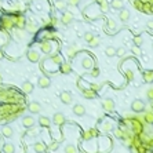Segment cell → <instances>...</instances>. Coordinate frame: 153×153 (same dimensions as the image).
Wrapping results in <instances>:
<instances>
[{
  "instance_id": "cell-18",
  "label": "cell",
  "mask_w": 153,
  "mask_h": 153,
  "mask_svg": "<svg viewBox=\"0 0 153 153\" xmlns=\"http://www.w3.org/2000/svg\"><path fill=\"white\" fill-rule=\"evenodd\" d=\"M59 70H61V73H63V75L70 73L72 72V63L70 62H62L61 65H59Z\"/></svg>"
},
{
  "instance_id": "cell-46",
  "label": "cell",
  "mask_w": 153,
  "mask_h": 153,
  "mask_svg": "<svg viewBox=\"0 0 153 153\" xmlns=\"http://www.w3.org/2000/svg\"><path fill=\"white\" fill-rule=\"evenodd\" d=\"M126 77H127V80H132V79H134V72L130 70V69L126 70Z\"/></svg>"
},
{
  "instance_id": "cell-1",
  "label": "cell",
  "mask_w": 153,
  "mask_h": 153,
  "mask_svg": "<svg viewBox=\"0 0 153 153\" xmlns=\"http://www.w3.org/2000/svg\"><path fill=\"white\" fill-rule=\"evenodd\" d=\"M130 127H131V131H132L135 135L142 134L145 131V122H144V119H142V116H138V117L131 116Z\"/></svg>"
},
{
  "instance_id": "cell-12",
  "label": "cell",
  "mask_w": 153,
  "mask_h": 153,
  "mask_svg": "<svg viewBox=\"0 0 153 153\" xmlns=\"http://www.w3.org/2000/svg\"><path fill=\"white\" fill-rule=\"evenodd\" d=\"M79 86H80V90H81V94L84 95L86 98H90V99H93V98H95V95H97V93H95L94 90H91V88H84V87L81 86L80 83H79Z\"/></svg>"
},
{
  "instance_id": "cell-48",
  "label": "cell",
  "mask_w": 153,
  "mask_h": 153,
  "mask_svg": "<svg viewBox=\"0 0 153 153\" xmlns=\"http://www.w3.org/2000/svg\"><path fill=\"white\" fill-rule=\"evenodd\" d=\"M146 97H148V99L153 101V87H150V88L148 90V93H146Z\"/></svg>"
},
{
  "instance_id": "cell-35",
  "label": "cell",
  "mask_w": 153,
  "mask_h": 153,
  "mask_svg": "<svg viewBox=\"0 0 153 153\" xmlns=\"http://www.w3.org/2000/svg\"><path fill=\"white\" fill-rule=\"evenodd\" d=\"M105 54L108 55V57H115V55H116V48H115L113 46H109V47H106V50H105Z\"/></svg>"
},
{
  "instance_id": "cell-20",
  "label": "cell",
  "mask_w": 153,
  "mask_h": 153,
  "mask_svg": "<svg viewBox=\"0 0 153 153\" xmlns=\"http://www.w3.org/2000/svg\"><path fill=\"white\" fill-rule=\"evenodd\" d=\"M1 135H3V137H6V138H13V135H14L13 127L3 126V128H1Z\"/></svg>"
},
{
  "instance_id": "cell-30",
  "label": "cell",
  "mask_w": 153,
  "mask_h": 153,
  "mask_svg": "<svg viewBox=\"0 0 153 153\" xmlns=\"http://www.w3.org/2000/svg\"><path fill=\"white\" fill-rule=\"evenodd\" d=\"M25 29H26V31L29 32V33H35V32L37 31V25H36V23H33V22H31V21H29V22L26 21Z\"/></svg>"
},
{
  "instance_id": "cell-22",
  "label": "cell",
  "mask_w": 153,
  "mask_h": 153,
  "mask_svg": "<svg viewBox=\"0 0 153 153\" xmlns=\"http://www.w3.org/2000/svg\"><path fill=\"white\" fill-rule=\"evenodd\" d=\"M50 84H51V80L47 76H41L39 79V87L40 88H47V87H50Z\"/></svg>"
},
{
  "instance_id": "cell-3",
  "label": "cell",
  "mask_w": 153,
  "mask_h": 153,
  "mask_svg": "<svg viewBox=\"0 0 153 153\" xmlns=\"http://www.w3.org/2000/svg\"><path fill=\"white\" fill-rule=\"evenodd\" d=\"M0 28H3L4 31H11L13 28H15L13 15H4L0 18Z\"/></svg>"
},
{
  "instance_id": "cell-50",
  "label": "cell",
  "mask_w": 153,
  "mask_h": 153,
  "mask_svg": "<svg viewBox=\"0 0 153 153\" xmlns=\"http://www.w3.org/2000/svg\"><path fill=\"white\" fill-rule=\"evenodd\" d=\"M80 3V0H68V4H70V6H77Z\"/></svg>"
},
{
  "instance_id": "cell-54",
  "label": "cell",
  "mask_w": 153,
  "mask_h": 153,
  "mask_svg": "<svg viewBox=\"0 0 153 153\" xmlns=\"http://www.w3.org/2000/svg\"><path fill=\"white\" fill-rule=\"evenodd\" d=\"M148 28L149 29H153V21H149L148 22Z\"/></svg>"
},
{
  "instance_id": "cell-19",
  "label": "cell",
  "mask_w": 153,
  "mask_h": 153,
  "mask_svg": "<svg viewBox=\"0 0 153 153\" xmlns=\"http://www.w3.org/2000/svg\"><path fill=\"white\" fill-rule=\"evenodd\" d=\"M73 113H75L76 116H84V115H86V108L81 104H76L73 106Z\"/></svg>"
},
{
  "instance_id": "cell-44",
  "label": "cell",
  "mask_w": 153,
  "mask_h": 153,
  "mask_svg": "<svg viewBox=\"0 0 153 153\" xmlns=\"http://www.w3.org/2000/svg\"><path fill=\"white\" fill-rule=\"evenodd\" d=\"M142 43H144V39H142L141 36L134 37V44L135 46H142Z\"/></svg>"
},
{
  "instance_id": "cell-10",
  "label": "cell",
  "mask_w": 153,
  "mask_h": 153,
  "mask_svg": "<svg viewBox=\"0 0 153 153\" xmlns=\"http://www.w3.org/2000/svg\"><path fill=\"white\" fill-rule=\"evenodd\" d=\"M102 106L106 112H113V109H115V101L112 98H105L104 102H102Z\"/></svg>"
},
{
  "instance_id": "cell-15",
  "label": "cell",
  "mask_w": 153,
  "mask_h": 153,
  "mask_svg": "<svg viewBox=\"0 0 153 153\" xmlns=\"http://www.w3.org/2000/svg\"><path fill=\"white\" fill-rule=\"evenodd\" d=\"M142 119H144L145 124H153V109L149 108L146 112H145V115L142 116Z\"/></svg>"
},
{
  "instance_id": "cell-11",
  "label": "cell",
  "mask_w": 153,
  "mask_h": 153,
  "mask_svg": "<svg viewBox=\"0 0 153 153\" xmlns=\"http://www.w3.org/2000/svg\"><path fill=\"white\" fill-rule=\"evenodd\" d=\"M72 21H73V14L70 11H65L62 14V17H61V23L69 25V23H72Z\"/></svg>"
},
{
  "instance_id": "cell-56",
  "label": "cell",
  "mask_w": 153,
  "mask_h": 153,
  "mask_svg": "<svg viewBox=\"0 0 153 153\" xmlns=\"http://www.w3.org/2000/svg\"><path fill=\"white\" fill-rule=\"evenodd\" d=\"M0 81H1V75H0Z\"/></svg>"
},
{
  "instance_id": "cell-40",
  "label": "cell",
  "mask_w": 153,
  "mask_h": 153,
  "mask_svg": "<svg viewBox=\"0 0 153 153\" xmlns=\"http://www.w3.org/2000/svg\"><path fill=\"white\" fill-rule=\"evenodd\" d=\"M90 76H93V77H98L99 76V69L98 68H95V66H93L90 69Z\"/></svg>"
},
{
  "instance_id": "cell-26",
  "label": "cell",
  "mask_w": 153,
  "mask_h": 153,
  "mask_svg": "<svg viewBox=\"0 0 153 153\" xmlns=\"http://www.w3.org/2000/svg\"><path fill=\"white\" fill-rule=\"evenodd\" d=\"M142 76L145 83H153V70H145Z\"/></svg>"
},
{
  "instance_id": "cell-5",
  "label": "cell",
  "mask_w": 153,
  "mask_h": 153,
  "mask_svg": "<svg viewBox=\"0 0 153 153\" xmlns=\"http://www.w3.org/2000/svg\"><path fill=\"white\" fill-rule=\"evenodd\" d=\"M53 124H55V126H58V127H61L63 124V123L66 122V117H65V115L63 113H61V112H57L54 115V117H53Z\"/></svg>"
},
{
  "instance_id": "cell-25",
  "label": "cell",
  "mask_w": 153,
  "mask_h": 153,
  "mask_svg": "<svg viewBox=\"0 0 153 153\" xmlns=\"http://www.w3.org/2000/svg\"><path fill=\"white\" fill-rule=\"evenodd\" d=\"M33 150H35V153H44L46 145L43 142H36V144L33 145Z\"/></svg>"
},
{
  "instance_id": "cell-36",
  "label": "cell",
  "mask_w": 153,
  "mask_h": 153,
  "mask_svg": "<svg viewBox=\"0 0 153 153\" xmlns=\"http://www.w3.org/2000/svg\"><path fill=\"white\" fill-rule=\"evenodd\" d=\"M97 1H98V4L101 6V10H102V11L106 13V11L109 10V4H108V1H106V0H97Z\"/></svg>"
},
{
  "instance_id": "cell-41",
  "label": "cell",
  "mask_w": 153,
  "mask_h": 153,
  "mask_svg": "<svg viewBox=\"0 0 153 153\" xmlns=\"http://www.w3.org/2000/svg\"><path fill=\"white\" fill-rule=\"evenodd\" d=\"M43 40H51V39H54V35L51 33V32H43Z\"/></svg>"
},
{
  "instance_id": "cell-23",
  "label": "cell",
  "mask_w": 153,
  "mask_h": 153,
  "mask_svg": "<svg viewBox=\"0 0 153 153\" xmlns=\"http://www.w3.org/2000/svg\"><path fill=\"white\" fill-rule=\"evenodd\" d=\"M97 132L98 131L95 130V128H91V130H87L84 134H83V139L84 141H88V139H93L95 135H97Z\"/></svg>"
},
{
  "instance_id": "cell-39",
  "label": "cell",
  "mask_w": 153,
  "mask_h": 153,
  "mask_svg": "<svg viewBox=\"0 0 153 153\" xmlns=\"http://www.w3.org/2000/svg\"><path fill=\"white\" fill-rule=\"evenodd\" d=\"M131 51H132V54L137 55V57H139L141 53H142V51H141V48H139V46H135V44L131 47Z\"/></svg>"
},
{
  "instance_id": "cell-7",
  "label": "cell",
  "mask_w": 153,
  "mask_h": 153,
  "mask_svg": "<svg viewBox=\"0 0 153 153\" xmlns=\"http://www.w3.org/2000/svg\"><path fill=\"white\" fill-rule=\"evenodd\" d=\"M59 99H61L62 104H65V105H70L73 102V97L69 91H62L61 95H59Z\"/></svg>"
},
{
  "instance_id": "cell-58",
  "label": "cell",
  "mask_w": 153,
  "mask_h": 153,
  "mask_svg": "<svg viewBox=\"0 0 153 153\" xmlns=\"http://www.w3.org/2000/svg\"><path fill=\"white\" fill-rule=\"evenodd\" d=\"M0 31H1V28H0Z\"/></svg>"
},
{
  "instance_id": "cell-55",
  "label": "cell",
  "mask_w": 153,
  "mask_h": 153,
  "mask_svg": "<svg viewBox=\"0 0 153 153\" xmlns=\"http://www.w3.org/2000/svg\"><path fill=\"white\" fill-rule=\"evenodd\" d=\"M148 153H153V149H150V150H148Z\"/></svg>"
},
{
  "instance_id": "cell-42",
  "label": "cell",
  "mask_w": 153,
  "mask_h": 153,
  "mask_svg": "<svg viewBox=\"0 0 153 153\" xmlns=\"http://www.w3.org/2000/svg\"><path fill=\"white\" fill-rule=\"evenodd\" d=\"M116 22H115V21H113V19H109V21H108V29H109V31H113V32H115V31H116Z\"/></svg>"
},
{
  "instance_id": "cell-4",
  "label": "cell",
  "mask_w": 153,
  "mask_h": 153,
  "mask_svg": "<svg viewBox=\"0 0 153 153\" xmlns=\"http://www.w3.org/2000/svg\"><path fill=\"white\" fill-rule=\"evenodd\" d=\"M131 109H132V112L135 113H141L145 110V102L144 101H141V99H135L132 101V104H131Z\"/></svg>"
},
{
  "instance_id": "cell-28",
  "label": "cell",
  "mask_w": 153,
  "mask_h": 153,
  "mask_svg": "<svg viewBox=\"0 0 153 153\" xmlns=\"http://www.w3.org/2000/svg\"><path fill=\"white\" fill-rule=\"evenodd\" d=\"M15 152V148H14V145L11 142H6L3 145V153H14Z\"/></svg>"
},
{
  "instance_id": "cell-6",
  "label": "cell",
  "mask_w": 153,
  "mask_h": 153,
  "mask_svg": "<svg viewBox=\"0 0 153 153\" xmlns=\"http://www.w3.org/2000/svg\"><path fill=\"white\" fill-rule=\"evenodd\" d=\"M40 50H41V53H43V54H46V55L51 54V51H53V46H51L50 40H41Z\"/></svg>"
},
{
  "instance_id": "cell-9",
  "label": "cell",
  "mask_w": 153,
  "mask_h": 153,
  "mask_svg": "<svg viewBox=\"0 0 153 153\" xmlns=\"http://www.w3.org/2000/svg\"><path fill=\"white\" fill-rule=\"evenodd\" d=\"M26 57L31 62H39L40 61V54H39V51H36V50H29Z\"/></svg>"
},
{
  "instance_id": "cell-51",
  "label": "cell",
  "mask_w": 153,
  "mask_h": 153,
  "mask_svg": "<svg viewBox=\"0 0 153 153\" xmlns=\"http://www.w3.org/2000/svg\"><path fill=\"white\" fill-rule=\"evenodd\" d=\"M58 142H53V144L50 145V149H51V150H54V149H58Z\"/></svg>"
},
{
  "instance_id": "cell-29",
  "label": "cell",
  "mask_w": 153,
  "mask_h": 153,
  "mask_svg": "<svg viewBox=\"0 0 153 153\" xmlns=\"http://www.w3.org/2000/svg\"><path fill=\"white\" fill-rule=\"evenodd\" d=\"M39 134H40V132H39L37 128H35V126L31 127V128H28V131H26V135L29 137V138H36Z\"/></svg>"
},
{
  "instance_id": "cell-17",
  "label": "cell",
  "mask_w": 153,
  "mask_h": 153,
  "mask_svg": "<svg viewBox=\"0 0 153 153\" xmlns=\"http://www.w3.org/2000/svg\"><path fill=\"white\" fill-rule=\"evenodd\" d=\"M22 126L25 128H31V127L35 126V119L32 116H23L22 119Z\"/></svg>"
},
{
  "instance_id": "cell-27",
  "label": "cell",
  "mask_w": 153,
  "mask_h": 153,
  "mask_svg": "<svg viewBox=\"0 0 153 153\" xmlns=\"http://www.w3.org/2000/svg\"><path fill=\"white\" fill-rule=\"evenodd\" d=\"M50 61L54 63V65H57V66H59V65L63 62V61H62V57H61L59 54H54L53 57H50Z\"/></svg>"
},
{
  "instance_id": "cell-34",
  "label": "cell",
  "mask_w": 153,
  "mask_h": 153,
  "mask_svg": "<svg viewBox=\"0 0 153 153\" xmlns=\"http://www.w3.org/2000/svg\"><path fill=\"white\" fill-rule=\"evenodd\" d=\"M55 7H57V10H59V11H65V9H66V1H63V0H57V1H55Z\"/></svg>"
},
{
  "instance_id": "cell-31",
  "label": "cell",
  "mask_w": 153,
  "mask_h": 153,
  "mask_svg": "<svg viewBox=\"0 0 153 153\" xmlns=\"http://www.w3.org/2000/svg\"><path fill=\"white\" fill-rule=\"evenodd\" d=\"M112 130H113V123L110 120H106V122L102 123V131L109 132V131H112Z\"/></svg>"
},
{
  "instance_id": "cell-45",
  "label": "cell",
  "mask_w": 153,
  "mask_h": 153,
  "mask_svg": "<svg viewBox=\"0 0 153 153\" xmlns=\"http://www.w3.org/2000/svg\"><path fill=\"white\" fill-rule=\"evenodd\" d=\"M124 54H126V48L124 47H120V48L116 50V55H119V57H123Z\"/></svg>"
},
{
  "instance_id": "cell-49",
  "label": "cell",
  "mask_w": 153,
  "mask_h": 153,
  "mask_svg": "<svg viewBox=\"0 0 153 153\" xmlns=\"http://www.w3.org/2000/svg\"><path fill=\"white\" fill-rule=\"evenodd\" d=\"M59 23V19L58 18H55V17H51V23L50 25H54V26H57Z\"/></svg>"
},
{
  "instance_id": "cell-33",
  "label": "cell",
  "mask_w": 153,
  "mask_h": 153,
  "mask_svg": "<svg viewBox=\"0 0 153 153\" xmlns=\"http://www.w3.org/2000/svg\"><path fill=\"white\" fill-rule=\"evenodd\" d=\"M110 6H112V9H115V10H122L123 9V0H112Z\"/></svg>"
},
{
  "instance_id": "cell-13",
  "label": "cell",
  "mask_w": 153,
  "mask_h": 153,
  "mask_svg": "<svg viewBox=\"0 0 153 153\" xmlns=\"http://www.w3.org/2000/svg\"><path fill=\"white\" fill-rule=\"evenodd\" d=\"M28 109H29V112L33 113V115H39L41 112V106L39 102H31V104L28 105Z\"/></svg>"
},
{
  "instance_id": "cell-21",
  "label": "cell",
  "mask_w": 153,
  "mask_h": 153,
  "mask_svg": "<svg viewBox=\"0 0 153 153\" xmlns=\"http://www.w3.org/2000/svg\"><path fill=\"white\" fill-rule=\"evenodd\" d=\"M119 18L122 22H127L128 19H130V11L126 9H122L120 10V13H119Z\"/></svg>"
},
{
  "instance_id": "cell-57",
  "label": "cell",
  "mask_w": 153,
  "mask_h": 153,
  "mask_svg": "<svg viewBox=\"0 0 153 153\" xmlns=\"http://www.w3.org/2000/svg\"><path fill=\"white\" fill-rule=\"evenodd\" d=\"M152 48H153V43H152Z\"/></svg>"
},
{
  "instance_id": "cell-14",
  "label": "cell",
  "mask_w": 153,
  "mask_h": 153,
  "mask_svg": "<svg viewBox=\"0 0 153 153\" xmlns=\"http://www.w3.org/2000/svg\"><path fill=\"white\" fill-rule=\"evenodd\" d=\"M39 126L40 127H43V128H48L51 124H53V122H51V119L50 117H47V116H40L39 117Z\"/></svg>"
},
{
  "instance_id": "cell-38",
  "label": "cell",
  "mask_w": 153,
  "mask_h": 153,
  "mask_svg": "<svg viewBox=\"0 0 153 153\" xmlns=\"http://www.w3.org/2000/svg\"><path fill=\"white\" fill-rule=\"evenodd\" d=\"M65 153H77V149L75 145H66L65 146Z\"/></svg>"
},
{
  "instance_id": "cell-37",
  "label": "cell",
  "mask_w": 153,
  "mask_h": 153,
  "mask_svg": "<svg viewBox=\"0 0 153 153\" xmlns=\"http://www.w3.org/2000/svg\"><path fill=\"white\" fill-rule=\"evenodd\" d=\"M88 44H90V47H98V46L101 44V39L97 37V36H94V37H93V40H91Z\"/></svg>"
},
{
  "instance_id": "cell-32",
  "label": "cell",
  "mask_w": 153,
  "mask_h": 153,
  "mask_svg": "<svg viewBox=\"0 0 153 153\" xmlns=\"http://www.w3.org/2000/svg\"><path fill=\"white\" fill-rule=\"evenodd\" d=\"M115 137H116L117 139H124L126 131L123 130V128H116V130H115Z\"/></svg>"
},
{
  "instance_id": "cell-16",
  "label": "cell",
  "mask_w": 153,
  "mask_h": 153,
  "mask_svg": "<svg viewBox=\"0 0 153 153\" xmlns=\"http://www.w3.org/2000/svg\"><path fill=\"white\" fill-rule=\"evenodd\" d=\"M81 66L84 68L86 70H90L91 68L94 66V61H93V58H91V57H84L83 61H81Z\"/></svg>"
},
{
  "instance_id": "cell-8",
  "label": "cell",
  "mask_w": 153,
  "mask_h": 153,
  "mask_svg": "<svg viewBox=\"0 0 153 153\" xmlns=\"http://www.w3.org/2000/svg\"><path fill=\"white\" fill-rule=\"evenodd\" d=\"M77 53H79V47H77V44H70L66 48V55H68V58H69V59L75 58Z\"/></svg>"
},
{
  "instance_id": "cell-24",
  "label": "cell",
  "mask_w": 153,
  "mask_h": 153,
  "mask_svg": "<svg viewBox=\"0 0 153 153\" xmlns=\"http://www.w3.org/2000/svg\"><path fill=\"white\" fill-rule=\"evenodd\" d=\"M33 84H32L31 81H23V84H22V91H23V94H31L32 91H33Z\"/></svg>"
},
{
  "instance_id": "cell-47",
  "label": "cell",
  "mask_w": 153,
  "mask_h": 153,
  "mask_svg": "<svg viewBox=\"0 0 153 153\" xmlns=\"http://www.w3.org/2000/svg\"><path fill=\"white\" fill-rule=\"evenodd\" d=\"M101 87H102V84H97V83H93V84L90 86V88H91V90H94L95 93H97L98 90H101Z\"/></svg>"
},
{
  "instance_id": "cell-43",
  "label": "cell",
  "mask_w": 153,
  "mask_h": 153,
  "mask_svg": "<svg viewBox=\"0 0 153 153\" xmlns=\"http://www.w3.org/2000/svg\"><path fill=\"white\" fill-rule=\"evenodd\" d=\"M95 35H93V33H91V32H86V33H84V40L87 41V43H90L91 40H93V37H94Z\"/></svg>"
},
{
  "instance_id": "cell-52",
  "label": "cell",
  "mask_w": 153,
  "mask_h": 153,
  "mask_svg": "<svg viewBox=\"0 0 153 153\" xmlns=\"http://www.w3.org/2000/svg\"><path fill=\"white\" fill-rule=\"evenodd\" d=\"M7 43H9V40H7V39H3V37H0V47H1V46H6Z\"/></svg>"
},
{
  "instance_id": "cell-2",
  "label": "cell",
  "mask_w": 153,
  "mask_h": 153,
  "mask_svg": "<svg viewBox=\"0 0 153 153\" xmlns=\"http://www.w3.org/2000/svg\"><path fill=\"white\" fill-rule=\"evenodd\" d=\"M13 19H14V23H15V28L18 31H23L25 29V25H26V18L22 13H17V14H13Z\"/></svg>"
},
{
  "instance_id": "cell-53",
  "label": "cell",
  "mask_w": 153,
  "mask_h": 153,
  "mask_svg": "<svg viewBox=\"0 0 153 153\" xmlns=\"http://www.w3.org/2000/svg\"><path fill=\"white\" fill-rule=\"evenodd\" d=\"M4 58V53H3V50H1V47H0V59Z\"/></svg>"
},
{
  "instance_id": "cell-59",
  "label": "cell",
  "mask_w": 153,
  "mask_h": 153,
  "mask_svg": "<svg viewBox=\"0 0 153 153\" xmlns=\"http://www.w3.org/2000/svg\"><path fill=\"white\" fill-rule=\"evenodd\" d=\"M0 153H1V150H0Z\"/></svg>"
}]
</instances>
